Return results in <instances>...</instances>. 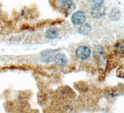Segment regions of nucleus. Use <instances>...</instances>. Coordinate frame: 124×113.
Segmentation results:
<instances>
[{
    "instance_id": "1",
    "label": "nucleus",
    "mask_w": 124,
    "mask_h": 113,
    "mask_svg": "<svg viewBox=\"0 0 124 113\" xmlns=\"http://www.w3.org/2000/svg\"><path fill=\"white\" fill-rule=\"evenodd\" d=\"M105 8L102 4H95L90 10V14L94 19H99L104 16Z\"/></svg>"
},
{
    "instance_id": "2",
    "label": "nucleus",
    "mask_w": 124,
    "mask_h": 113,
    "mask_svg": "<svg viewBox=\"0 0 124 113\" xmlns=\"http://www.w3.org/2000/svg\"><path fill=\"white\" fill-rule=\"evenodd\" d=\"M76 55L80 59H87L91 55V50L87 46H81L76 50Z\"/></svg>"
},
{
    "instance_id": "3",
    "label": "nucleus",
    "mask_w": 124,
    "mask_h": 113,
    "mask_svg": "<svg viewBox=\"0 0 124 113\" xmlns=\"http://www.w3.org/2000/svg\"><path fill=\"white\" fill-rule=\"evenodd\" d=\"M86 20L85 14L82 11H77L73 14L71 21L75 25H80L83 24Z\"/></svg>"
},
{
    "instance_id": "4",
    "label": "nucleus",
    "mask_w": 124,
    "mask_h": 113,
    "mask_svg": "<svg viewBox=\"0 0 124 113\" xmlns=\"http://www.w3.org/2000/svg\"><path fill=\"white\" fill-rule=\"evenodd\" d=\"M54 60L55 64L58 66H65L67 63V58L64 54H57L55 55L54 58Z\"/></svg>"
},
{
    "instance_id": "5",
    "label": "nucleus",
    "mask_w": 124,
    "mask_h": 113,
    "mask_svg": "<svg viewBox=\"0 0 124 113\" xmlns=\"http://www.w3.org/2000/svg\"><path fill=\"white\" fill-rule=\"evenodd\" d=\"M62 8L65 11H71L75 8L73 2L71 0H65L62 3Z\"/></svg>"
},
{
    "instance_id": "6",
    "label": "nucleus",
    "mask_w": 124,
    "mask_h": 113,
    "mask_svg": "<svg viewBox=\"0 0 124 113\" xmlns=\"http://www.w3.org/2000/svg\"><path fill=\"white\" fill-rule=\"evenodd\" d=\"M91 30V27L89 24L86 23V24H82V25L79 27L78 31L82 35H87L90 32Z\"/></svg>"
},
{
    "instance_id": "7",
    "label": "nucleus",
    "mask_w": 124,
    "mask_h": 113,
    "mask_svg": "<svg viewBox=\"0 0 124 113\" xmlns=\"http://www.w3.org/2000/svg\"><path fill=\"white\" fill-rule=\"evenodd\" d=\"M58 34V31L56 28L48 29L45 32L46 37L48 39H55Z\"/></svg>"
},
{
    "instance_id": "8",
    "label": "nucleus",
    "mask_w": 124,
    "mask_h": 113,
    "mask_svg": "<svg viewBox=\"0 0 124 113\" xmlns=\"http://www.w3.org/2000/svg\"><path fill=\"white\" fill-rule=\"evenodd\" d=\"M95 4H102L104 0H92Z\"/></svg>"
}]
</instances>
